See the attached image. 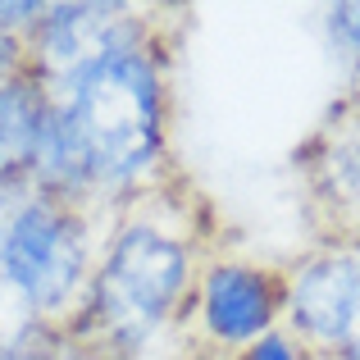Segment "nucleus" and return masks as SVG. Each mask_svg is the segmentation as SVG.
<instances>
[{"mask_svg": "<svg viewBox=\"0 0 360 360\" xmlns=\"http://www.w3.org/2000/svg\"><path fill=\"white\" fill-rule=\"evenodd\" d=\"M246 360H310L306 347L292 342L288 333H264L255 347H246Z\"/></svg>", "mask_w": 360, "mask_h": 360, "instance_id": "nucleus-9", "label": "nucleus"}, {"mask_svg": "<svg viewBox=\"0 0 360 360\" xmlns=\"http://www.w3.org/2000/svg\"><path fill=\"white\" fill-rule=\"evenodd\" d=\"M51 360H105V356H101V352H91V347H82V342H60Z\"/></svg>", "mask_w": 360, "mask_h": 360, "instance_id": "nucleus-11", "label": "nucleus"}, {"mask_svg": "<svg viewBox=\"0 0 360 360\" xmlns=\"http://www.w3.org/2000/svg\"><path fill=\"white\" fill-rule=\"evenodd\" d=\"M283 310L306 352L360 360V246H333L310 255L292 274Z\"/></svg>", "mask_w": 360, "mask_h": 360, "instance_id": "nucleus-5", "label": "nucleus"}, {"mask_svg": "<svg viewBox=\"0 0 360 360\" xmlns=\"http://www.w3.org/2000/svg\"><path fill=\"white\" fill-rule=\"evenodd\" d=\"M187 283H192V251L183 238L150 219L123 224L91 269L82 310L69 319V342L91 347L105 360L146 352L183 306Z\"/></svg>", "mask_w": 360, "mask_h": 360, "instance_id": "nucleus-2", "label": "nucleus"}, {"mask_svg": "<svg viewBox=\"0 0 360 360\" xmlns=\"http://www.w3.org/2000/svg\"><path fill=\"white\" fill-rule=\"evenodd\" d=\"M150 41V27L128 5H41L37 23L23 37V64L46 91L64 87L91 64Z\"/></svg>", "mask_w": 360, "mask_h": 360, "instance_id": "nucleus-4", "label": "nucleus"}, {"mask_svg": "<svg viewBox=\"0 0 360 360\" xmlns=\"http://www.w3.org/2000/svg\"><path fill=\"white\" fill-rule=\"evenodd\" d=\"M328 27H333V37L342 46H352V55H356V64H360V5L328 9Z\"/></svg>", "mask_w": 360, "mask_h": 360, "instance_id": "nucleus-10", "label": "nucleus"}, {"mask_svg": "<svg viewBox=\"0 0 360 360\" xmlns=\"http://www.w3.org/2000/svg\"><path fill=\"white\" fill-rule=\"evenodd\" d=\"M315 183L319 196L347 219H360V105L356 119H347V110H338V123L328 119V132L319 141L315 160Z\"/></svg>", "mask_w": 360, "mask_h": 360, "instance_id": "nucleus-8", "label": "nucleus"}, {"mask_svg": "<svg viewBox=\"0 0 360 360\" xmlns=\"http://www.w3.org/2000/svg\"><path fill=\"white\" fill-rule=\"evenodd\" d=\"M0 269L46 328L73 319V306H82L91 283L87 214L32 192L0 238Z\"/></svg>", "mask_w": 360, "mask_h": 360, "instance_id": "nucleus-3", "label": "nucleus"}, {"mask_svg": "<svg viewBox=\"0 0 360 360\" xmlns=\"http://www.w3.org/2000/svg\"><path fill=\"white\" fill-rule=\"evenodd\" d=\"M46 96L51 110L27 169L32 192L82 210V201H115L150 178L165 155L169 119L150 41L91 64Z\"/></svg>", "mask_w": 360, "mask_h": 360, "instance_id": "nucleus-1", "label": "nucleus"}, {"mask_svg": "<svg viewBox=\"0 0 360 360\" xmlns=\"http://www.w3.org/2000/svg\"><path fill=\"white\" fill-rule=\"evenodd\" d=\"M46 110H51V96L27 73V64L0 78V183L27 178L37 141H41Z\"/></svg>", "mask_w": 360, "mask_h": 360, "instance_id": "nucleus-7", "label": "nucleus"}, {"mask_svg": "<svg viewBox=\"0 0 360 360\" xmlns=\"http://www.w3.org/2000/svg\"><path fill=\"white\" fill-rule=\"evenodd\" d=\"M205 333L219 347H255L264 333H274V319L283 310V292L264 269L242 260H219L205 269L196 288Z\"/></svg>", "mask_w": 360, "mask_h": 360, "instance_id": "nucleus-6", "label": "nucleus"}]
</instances>
